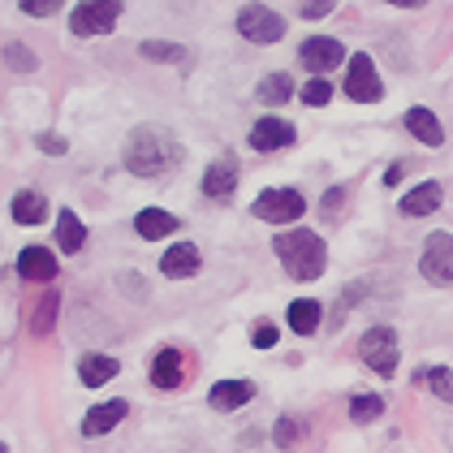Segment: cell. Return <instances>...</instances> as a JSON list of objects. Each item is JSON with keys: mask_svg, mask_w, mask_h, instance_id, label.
<instances>
[{"mask_svg": "<svg viewBox=\"0 0 453 453\" xmlns=\"http://www.w3.org/2000/svg\"><path fill=\"white\" fill-rule=\"evenodd\" d=\"M121 156H126V169H130L134 177H160V173H169V169H173L177 147L165 139L156 126H134Z\"/></svg>", "mask_w": 453, "mask_h": 453, "instance_id": "obj_1", "label": "cell"}, {"mask_svg": "<svg viewBox=\"0 0 453 453\" xmlns=\"http://www.w3.org/2000/svg\"><path fill=\"white\" fill-rule=\"evenodd\" d=\"M273 250H277V259L285 264V273H289V277H298V280L324 277V264H328V246H324V238H319V234H311V229L277 234Z\"/></svg>", "mask_w": 453, "mask_h": 453, "instance_id": "obj_2", "label": "cell"}, {"mask_svg": "<svg viewBox=\"0 0 453 453\" xmlns=\"http://www.w3.org/2000/svg\"><path fill=\"white\" fill-rule=\"evenodd\" d=\"M358 354H363V363L376 372V376H393L397 372V333L380 324V328H367L363 333V342H358Z\"/></svg>", "mask_w": 453, "mask_h": 453, "instance_id": "obj_3", "label": "cell"}, {"mask_svg": "<svg viewBox=\"0 0 453 453\" xmlns=\"http://www.w3.org/2000/svg\"><path fill=\"white\" fill-rule=\"evenodd\" d=\"M121 0H82L78 9H73L70 18V31L73 35H108L112 27H117V18H121Z\"/></svg>", "mask_w": 453, "mask_h": 453, "instance_id": "obj_4", "label": "cell"}, {"mask_svg": "<svg viewBox=\"0 0 453 453\" xmlns=\"http://www.w3.org/2000/svg\"><path fill=\"white\" fill-rule=\"evenodd\" d=\"M250 211H255L259 220H268V225H294V220L307 211V203H303V195H298V190L277 186V190H264V195L250 203Z\"/></svg>", "mask_w": 453, "mask_h": 453, "instance_id": "obj_5", "label": "cell"}, {"mask_svg": "<svg viewBox=\"0 0 453 453\" xmlns=\"http://www.w3.org/2000/svg\"><path fill=\"white\" fill-rule=\"evenodd\" d=\"M238 35L250 39V43H277L285 35V22L268 4H242L238 9Z\"/></svg>", "mask_w": 453, "mask_h": 453, "instance_id": "obj_6", "label": "cell"}, {"mask_svg": "<svg viewBox=\"0 0 453 453\" xmlns=\"http://www.w3.org/2000/svg\"><path fill=\"white\" fill-rule=\"evenodd\" d=\"M346 96L354 100V104H376V100L384 96L380 73H376V65H372V57H367V52H354V57H349Z\"/></svg>", "mask_w": 453, "mask_h": 453, "instance_id": "obj_7", "label": "cell"}, {"mask_svg": "<svg viewBox=\"0 0 453 453\" xmlns=\"http://www.w3.org/2000/svg\"><path fill=\"white\" fill-rule=\"evenodd\" d=\"M418 273L432 280V285H453V238L449 234H432V238L423 242Z\"/></svg>", "mask_w": 453, "mask_h": 453, "instance_id": "obj_8", "label": "cell"}, {"mask_svg": "<svg viewBox=\"0 0 453 453\" xmlns=\"http://www.w3.org/2000/svg\"><path fill=\"white\" fill-rule=\"evenodd\" d=\"M342 57H346V48H342L337 39H328V35L303 39V48H298V61H303L315 78H324L328 70H337V65H342Z\"/></svg>", "mask_w": 453, "mask_h": 453, "instance_id": "obj_9", "label": "cell"}, {"mask_svg": "<svg viewBox=\"0 0 453 453\" xmlns=\"http://www.w3.org/2000/svg\"><path fill=\"white\" fill-rule=\"evenodd\" d=\"M250 147L255 151H285V147H294V126L280 117H259L250 130Z\"/></svg>", "mask_w": 453, "mask_h": 453, "instance_id": "obj_10", "label": "cell"}, {"mask_svg": "<svg viewBox=\"0 0 453 453\" xmlns=\"http://www.w3.org/2000/svg\"><path fill=\"white\" fill-rule=\"evenodd\" d=\"M234 186H238V165H234V156L211 160L208 173H203V195L216 199V203H225V199L234 195Z\"/></svg>", "mask_w": 453, "mask_h": 453, "instance_id": "obj_11", "label": "cell"}, {"mask_svg": "<svg viewBox=\"0 0 453 453\" xmlns=\"http://www.w3.org/2000/svg\"><path fill=\"white\" fill-rule=\"evenodd\" d=\"M199 264H203V255H199V246L195 242H177L165 250V259H160V273L173 280H186L199 273Z\"/></svg>", "mask_w": 453, "mask_h": 453, "instance_id": "obj_12", "label": "cell"}, {"mask_svg": "<svg viewBox=\"0 0 453 453\" xmlns=\"http://www.w3.org/2000/svg\"><path fill=\"white\" fill-rule=\"evenodd\" d=\"M18 273H22V280H52L57 277V255L48 246H27L18 255Z\"/></svg>", "mask_w": 453, "mask_h": 453, "instance_id": "obj_13", "label": "cell"}, {"mask_svg": "<svg viewBox=\"0 0 453 453\" xmlns=\"http://www.w3.org/2000/svg\"><path fill=\"white\" fill-rule=\"evenodd\" d=\"M250 397H255V384L250 380H220V384H211V393H208L211 411H242Z\"/></svg>", "mask_w": 453, "mask_h": 453, "instance_id": "obj_14", "label": "cell"}, {"mask_svg": "<svg viewBox=\"0 0 453 453\" xmlns=\"http://www.w3.org/2000/svg\"><path fill=\"white\" fill-rule=\"evenodd\" d=\"M134 229H139V238H147V242H160V238H169V234H177L181 225H177V216H173V211L142 208L139 216H134Z\"/></svg>", "mask_w": 453, "mask_h": 453, "instance_id": "obj_15", "label": "cell"}, {"mask_svg": "<svg viewBox=\"0 0 453 453\" xmlns=\"http://www.w3.org/2000/svg\"><path fill=\"white\" fill-rule=\"evenodd\" d=\"M121 418H126V397L100 402V406H91V415L82 418V436H104V432H112Z\"/></svg>", "mask_w": 453, "mask_h": 453, "instance_id": "obj_16", "label": "cell"}, {"mask_svg": "<svg viewBox=\"0 0 453 453\" xmlns=\"http://www.w3.org/2000/svg\"><path fill=\"white\" fill-rule=\"evenodd\" d=\"M9 216H13L18 225H43V220H48V199H43L39 190H18L13 203H9Z\"/></svg>", "mask_w": 453, "mask_h": 453, "instance_id": "obj_17", "label": "cell"}, {"mask_svg": "<svg viewBox=\"0 0 453 453\" xmlns=\"http://www.w3.org/2000/svg\"><path fill=\"white\" fill-rule=\"evenodd\" d=\"M406 130H411L418 142H427V147H441V142H445V126H441V117H436V112H427V108H411V112H406Z\"/></svg>", "mask_w": 453, "mask_h": 453, "instance_id": "obj_18", "label": "cell"}, {"mask_svg": "<svg viewBox=\"0 0 453 453\" xmlns=\"http://www.w3.org/2000/svg\"><path fill=\"white\" fill-rule=\"evenodd\" d=\"M117 372H121V367H117V358H112V354H87V358L78 363V380L87 384V388H100V384H108Z\"/></svg>", "mask_w": 453, "mask_h": 453, "instance_id": "obj_19", "label": "cell"}, {"mask_svg": "<svg viewBox=\"0 0 453 453\" xmlns=\"http://www.w3.org/2000/svg\"><path fill=\"white\" fill-rule=\"evenodd\" d=\"M151 384H156V388H177V384H181V349L165 346L151 358Z\"/></svg>", "mask_w": 453, "mask_h": 453, "instance_id": "obj_20", "label": "cell"}, {"mask_svg": "<svg viewBox=\"0 0 453 453\" xmlns=\"http://www.w3.org/2000/svg\"><path fill=\"white\" fill-rule=\"evenodd\" d=\"M441 186L436 181H423V186H415L411 195H402V216H427V211L441 208Z\"/></svg>", "mask_w": 453, "mask_h": 453, "instance_id": "obj_21", "label": "cell"}, {"mask_svg": "<svg viewBox=\"0 0 453 453\" xmlns=\"http://www.w3.org/2000/svg\"><path fill=\"white\" fill-rule=\"evenodd\" d=\"M82 242H87V229H82V220H78L70 208L57 211V246H61L65 255H78V250H82Z\"/></svg>", "mask_w": 453, "mask_h": 453, "instance_id": "obj_22", "label": "cell"}, {"mask_svg": "<svg viewBox=\"0 0 453 453\" xmlns=\"http://www.w3.org/2000/svg\"><path fill=\"white\" fill-rule=\"evenodd\" d=\"M319 303H315V298H298V303H294V307H289V315H285V319H289V328H294V333H298V337H307V333H315V328H319Z\"/></svg>", "mask_w": 453, "mask_h": 453, "instance_id": "obj_23", "label": "cell"}, {"mask_svg": "<svg viewBox=\"0 0 453 453\" xmlns=\"http://www.w3.org/2000/svg\"><path fill=\"white\" fill-rule=\"evenodd\" d=\"M139 52L147 57V61H156V65H177V61H186V57H190L181 43H160V39H147V43H139Z\"/></svg>", "mask_w": 453, "mask_h": 453, "instance_id": "obj_24", "label": "cell"}, {"mask_svg": "<svg viewBox=\"0 0 453 453\" xmlns=\"http://www.w3.org/2000/svg\"><path fill=\"white\" fill-rule=\"evenodd\" d=\"M294 96V78L289 73H268V78H259V100L264 104H285Z\"/></svg>", "mask_w": 453, "mask_h": 453, "instance_id": "obj_25", "label": "cell"}, {"mask_svg": "<svg viewBox=\"0 0 453 453\" xmlns=\"http://www.w3.org/2000/svg\"><path fill=\"white\" fill-rule=\"evenodd\" d=\"M384 415V397L380 393H354L349 397V418L354 423H372V418Z\"/></svg>", "mask_w": 453, "mask_h": 453, "instance_id": "obj_26", "label": "cell"}, {"mask_svg": "<svg viewBox=\"0 0 453 453\" xmlns=\"http://www.w3.org/2000/svg\"><path fill=\"white\" fill-rule=\"evenodd\" d=\"M4 65L18 70V73H31L39 61H35V52H31L27 43H4Z\"/></svg>", "mask_w": 453, "mask_h": 453, "instance_id": "obj_27", "label": "cell"}, {"mask_svg": "<svg viewBox=\"0 0 453 453\" xmlns=\"http://www.w3.org/2000/svg\"><path fill=\"white\" fill-rule=\"evenodd\" d=\"M57 294H39V307H35V315H31V328L35 333H48L52 328V319H57Z\"/></svg>", "mask_w": 453, "mask_h": 453, "instance_id": "obj_28", "label": "cell"}, {"mask_svg": "<svg viewBox=\"0 0 453 453\" xmlns=\"http://www.w3.org/2000/svg\"><path fill=\"white\" fill-rule=\"evenodd\" d=\"M298 96H303V104H311V108H324V104H328V100H333V87H328L324 78H311V82H307V87H303Z\"/></svg>", "mask_w": 453, "mask_h": 453, "instance_id": "obj_29", "label": "cell"}, {"mask_svg": "<svg viewBox=\"0 0 453 453\" xmlns=\"http://www.w3.org/2000/svg\"><path fill=\"white\" fill-rule=\"evenodd\" d=\"M423 384H427V388H432V393L445 402V393H449V384H453L449 367H427V372H423Z\"/></svg>", "mask_w": 453, "mask_h": 453, "instance_id": "obj_30", "label": "cell"}, {"mask_svg": "<svg viewBox=\"0 0 453 453\" xmlns=\"http://www.w3.org/2000/svg\"><path fill=\"white\" fill-rule=\"evenodd\" d=\"M250 346H255V349H273V346H277V328H273L268 319H259V324L250 328Z\"/></svg>", "mask_w": 453, "mask_h": 453, "instance_id": "obj_31", "label": "cell"}, {"mask_svg": "<svg viewBox=\"0 0 453 453\" xmlns=\"http://www.w3.org/2000/svg\"><path fill=\"white\" fill-rule=\"evenodd\" d=\"M298 436H303V423H294V418H277V445L280 449H289Z\"/></svg>", "mask_w": 453, "mask_h": 453, "instance_id": "obj_32", "label": "cell"}, {"mask_svg": "<svg viewBox=\"0 0 453 453\" xmlns=\"http://www.w3.org/2000/svg\"><path fill=\"white\" fill-rule=\"evenodd\" d=\"M22 4V13H31V18H52L57 9H61V0H18Z\"/></svg>", "mask_w": 453, "mask_h": 453, "instance_id": "obj_33", "label": "cell"}, {"mask_svg": "<svg viewBox=\"0 0 453 453\" xmlns=\"http://www.w3.org/2000/svg\"><path fill=\"white\" fill-rule=\"evenodd\" d=\"M35 142H39V151H43V156H65V151H70V142L61 139V134H48V130H43Z\"/></svg>", "mask_w": 453, "mask_h": 453, "instance_id": "obj_34", "label": "cell"}, {"mask_svg": "<svg viewBox=\"0 0 453 453\" xmlns=\"http://www.w3.org/2000/svg\"><path fill=\"white\" fill-rule=\"evenodd\" d=\"M333 4H337V0H303V4H298V13H303V18H324V13H333Z\"/></svg>", "mask_w": 453, "mask_h": 453, "instance_id": "obj_35", "label": "cell"}, {"mask_svg": "<svg viewBox=\"0 0 453 453\" xmlns=\"http://www.w3.org/2000/svg\"><path fill=\"white\" fill-rule=\"evenodd\" d=\"M342 195H346V190H342V186H333V190L324 195V211H333V208H337V203H342Z\"/></svg>", "mask_w": 453, "mask_h": 453, "instance_id": "obj_36", "label": "cell"}, {"mask_svg": "<svg viewBox=\"0 0 453 453\" xmlns=\"http://www.w3.org/2000/svg\"><path fill=\"white\" fill-rule=\"evenodd\" d=\"M384 181H388V186H397V181H402V165H393V169L384 173Z\"/></svg>", "mask_w": 453, "mask_h": 453, "instance_id": "obj_37", "label": "cell"}, {"mask_svg": "<svg viewBox=\"0 0 453 453\" xmlns=\"http://www.w3.org/2000/svg\"><path fill=\"white\" fill-rule=\"evenodd\" d=\"M388 4H402V9H418L423 0H388Z\"/></svg>", "mask_w": 453, "mask_h": 453, "instance_id": "obj_38", "label": "cell"}, {"mask_svg": "<svg viewBox=\"0 0 453 453\" xmlns=\"http://www.w3.org/2000/svg\"><path fill=\"white\" fill-rule=\"evenodd\" d=\"M445 402H453V384H449V393H445Z\"/></svg>", "mask_w": 453, "mask_h": 453, "instance_id": "obj_39", "label": "cell"}, {"mask_svg": "<svg viewBox=\"0 0 453 453\" xmlns=\"http://www.w3.org/2000/svg\"><path fill=\"white\" fill-rule=\"evenodd\" d=\"M0 453H9V449H4V445H0Z\"/></svg>", "mask_w": 453, "mask_h": 453, "instance_id": "obj_40", "label": "cell"}]
</instances>
